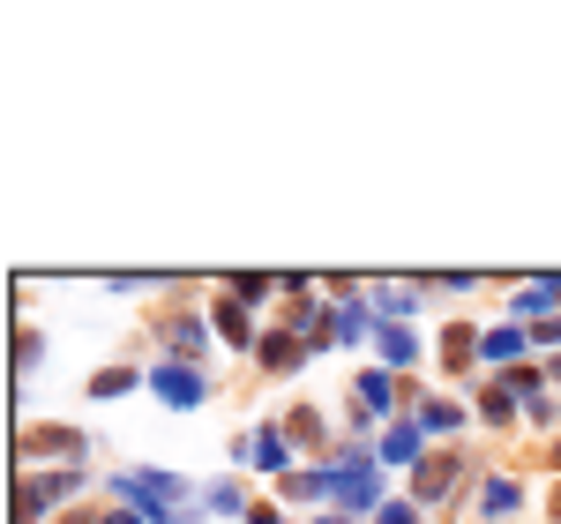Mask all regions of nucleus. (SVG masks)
Wrapping results in <instances>:
<instances>
[{"instance_id": "obj_13", "label": "nucleus", "mask_w": 561, "mask_h": 524, "mask_svg": "<svg viewBox=\"0 0 561 524\" xmlns=\"http://www.w3.org/2000/svg\"><path fill=\"white\" fill-rule=\"evenodd\" d=\"M389 397H397V390H389V375H359V405H367V412H382Z\"/></svg>"}, {"instance_id": "obj_26", "label": "nucleus", "mask_w": 561, "mask_h": 524, "mask_svg": "<svg viewBox=\"0 0 561 524\" xmlns=\"http://www.w3.org/2000/svg\"><path fill=\"white\" fill-rule=\"evenodd\" d=\"M60 524H90V517H60Z\"/></svg>"}, {"instance_id": "obj_24", "label": "nucleus", "mask_w": 561, "mask_h": 524, "mask_svg": "<svg viewBox=\"0 0 561 524\" xmlns=\"http://www.w3.org/2000/svg\"><path fill=\"white\" fill-rule=\"evenodd\" d=\"M554 472H561V442H554Z\"/></svg>"}, {"instance_id": "obj_9", "label": "nucleus", "mask_w": 561, "mask_h": 524, "mask_svg": "<svg viewBox=\"0 0 561 524\" xmlns=\"http://www.w3.org/2000/svg\"><path fill=\"white\" fill-rule=\"evenodd\" d=\"M457 420H465V412H457V405H442V397H427V405H420V428H427V435H449Z\"/></svg>"}, {"instance_id": "obj_22", "label": "nucleus", "mask_w": 561, "mask_h": 524, "mask_svg": "<svg viewBox=\"0 0 561 524\" xmlns=\"http://www.w3.org/2000/svg\"><path fill=\"white\" fill-rule=\"evenodd\" d=\"M248 524H285V517H277V510H248Z\"/></svg>"}, {"instance_id": "obj_16", "label": "nucleus", "mask_w": 561, "mask_h": 524, "mask_svg": "<svg viewBox=\"0 0 561 524\" xmlns=\"http://www.w3.org/2000/svg\"><path fill=\"white\" fill-rule=\"evenodd\" d=\"M382 360H389V367H404V360H412V338H404V330H382Z\"/></svg>"}, {"instance_id": "obj_11", "label": "nucleus", "mask_w": 561, "mask_h": 524, "mask_svg": "<svg viewBox=\"0 0 561 524\" xmlns=\"http://www.w3.org/2000/svg\"><path fill=\"white\" fill-rule=\"evenodd\" d=\"M479 502H486V517H502V510H517V480H486V494H479Z\"/></svg>"}, {"instance_id": "obj_15", "label": "nucleus", "mask_w": 561, "mask_h": 524, "mask_svg": "<svg viewBox=\"0 0 561 524\" xmlns=\"http://www.w3.org/2000/svg\"><path fill=\"white\" fill-rule=\"evenodd\" d=\"M90 390H98V397H121V390H135V367H105V375H98Z\"/></svg>"}, {"instance_id": "obj_17", "label": "nucleus", "mask_w": 561, "mask_h": 524, "mask_svg": "<svg viewBox=\"0 0 561 524\" xmlns=\"http://www.w3.org/2000/svg\"><path fill=\"white\" fill-rule=\"evenodd\" d=\"M248 449H255L262 465H285V435H255V442H248Z\"/></svg>"}, {"instance_id": "obj_10", "label": "nucleus", "mask_w": 561, "mask_h": 524, "mask_svg": "<svg viewBox=\"0 0 561 524\" xmlns=\"http://www.w3.org/2000/svg\"><path fill=\"white\" fill-rule=\"evenodd\" d=\"M330 472H285V502H307V494H322Z\"/></svg>"}, {"instance_id": "obj_25", "label": "nucleus", "mask_w": 561, "mask_h": 524, "mask_svg": "<svg viewBox=\"0 0 561 524\" xmlns=\"http://www.w3.org/2000/svg\"><path fill=\"white\" fill-rule=\"evenodd\" d=\"M554 517H561V487H554Z\"/></svg>"}, {"instance_id": "obj_28", "label": "nucleus", "mask_w": 561, "mask_h": 524, "mask_svg": "<svg viewBox=\"0 0 561 524\" xmlns=\"http://www.w3.org/2000/svg\"><path fill=\"white\" fill-rule=\"evenodd\" d=\"M554 375H561V360H554Z\"/></svg>"}, {"instance_id": "obj_21", "label": "nucleus", "mask_w": 561, "mask_h": 524, "mask_svg": "<svg viewBox=\"0 0 561 524\" xmlns=\"http://www.w3.org/2000/svg\"><path fill=\"white\" fill-rule=\"evenodd\" d=\"M375 524H420V517H412V510H382Z\"/></svg>"}, {"instance_id": "obj_8", "label": "nucleus", "mask_w": 561, "mask_h": 524, "mask_svg": "<svg viewBox=\"0 0 561 524\" xmlns=\"http://www.w3.org/2000/svg\"><path fill=\"white\" fill-rule=\"evenodd\" d=\"M382 457H389V465H412V457H420V428H389Z\"/></svg>"}, {"instance_id": "obj_12", "label": "nucleus", "mask_w": 561, "mask_h": 524, "mask_svg": "<svg viewBox=\"0 0 561 524\" xmlns=\"http://www.w3.org/2000/svg\"><path fill=\"white\" fill-rule=\"evenodd\" d=\"M165 338L187 352V345H203V322H195V315H165Z\"/></svg>"}, {"instance_id": "obj_2", "label": "nucleus", "mask_w": 561, "mask_h": 524, "mask_svg": "<svg viewBox=\"0 0 561 524\" xmlns=\"http://www.w3.org/2000/svg\"><path fill=\"white\" fill-rule=\"evenodd\" d=\"M330 494H337V502H352V510H375L382 480H375V465H359V457H352V465H337V472H330Z\"/></svg>"}, {"instance_id": "obj_1", "label": "nucleus", "mask_w": 561, "mask_h": 524, "mask_svg": "<svg viewBox=\"0 0 561 524\" xmlns=\"http://www.w3.org/2000/svg\"><path fill=\"white\" fill-rule=\"evenodd\" d=\"M180 502V480L173 472H128V510H142L150 524H165Z\"/></svg>"}, {"instance_id": "obj_3", "label": "nucleus", "mask_w": 561, "mask_h": 524, "mask_svg": "<svg viewBox=\"0 0 561 524\" xmlns=\"http://www.w3.org/2000/svg\"><path fill=\"white\" fill-rule=\"evenodd\" d=\"M457 472H465L457 457H420V465H412V494H420V502H442V494L457 487Z\"/></svg>"}, {"instance_id": "obj_5", "label": "nucleus", "mask_w": 561, "mask_h": 524, "mask_svg": "<svg viewBox=\"0 0 561 524\" xmlns=\"http://www.w3.org/2000/svg\"><path fill=\"white\" fill-rule=\"evenodd\" d=\"M15 457H76V428H31L15 435Z\"/></svg>"}, {"instance_id": "obj_4", "label": "nucleus", "mask_w": 561, "mask_h": 524, "mask_svg": "<svg viewBox=\"0 0 561 524\" xmlns=\"http://www.w3.org/2000/svg\"><path fill=\"white\" fill-rule=\"evenodd\" d=\"M203 390H210V383H203V375H195V367H158V397H165V405H203Z\"/></svg>"}, {"instance_id": "obj_18", "label": "nucleus", "mask_w": 561, "mask_h": 524, "mask_svg": "<svg viewBox=\"0 0 561 524\" xmlns=\"http://www.w3.org/2000/svg\"><path fill=\"white\" fill-rule=\"evenodd\" d=\"M486 352H494V360H510V352H524V330H494V338H486Z\"/></svg>"}, {"instance_id": "obj_23", "label": "nucleus", "mask_w": 561, "mask_h": 524, "mask_svg": "<svg viewBox=\"0 0 561 524\" xmlns=\"http://www.w3.org/2000/svg\"><path fill=\"white\" fill-rule=\"evenodd\" d=\"M539 293H547V307H554V300H561V277H547V285H539Z\"/></svg>"}, {"instance_id": "obj_6", "label": "nucleus", "mask_w": 561, "mask_h": 524, "mask_svg": "<svg viewBox=\"0 0 561 524\" xmlns=\"http://www.w3.org/2000/svg\"><path fill=\"white\" fill-rule=\"evenodd\" d=\"M255 352H262V367H270V375H293V367H300V352H307V345H300V338H293V330H277V338H262Z\"/></svg>"}, {"instance_id": "obj_14", "label": "nucleus", "mask_w": 561, "mask_h": 524, "mask_svg": "<svg viewBox=\"0 0 561 524\" xmlns=\"http://www.w3.org/2000/svg\"><path fill=\"white\" fill-rule=\"evenodd\" d=\"M472 330H449V338H442V360H449V367H465V360H472Z\"/></svg>"}, {"instance_id": "obj_20", "label": "nucleus", "mask_w": 561, "mask_h": 524, "mask_svg": "<svg viewBox=\"0 0 561 524\" xmlns=\"http://www.w3.org/2000/svg\"><path fill=\"white\" fill-rule=\"evenodd\" d=\"M98 524H150L142 510H113V517H98Z\"/></svg>"}, {"instance_id": "obj_27", "label": "nucleus", "mask_w": 561, "mask_h": 524, "mask_svg": "<svg viewBox=\"0 0 561 524\" xmlns=\"http://www.w3.org/2000/svg\"><path fill=\"white\" fill-rule=\"evenodd\" d=\"M322 524H345V517H322Z\"/></svg>"}, {"instance_id": "obj_7", "label": "nucleus", "mask_w": 561, "mask_h": 524, "mask_svg": "<svg viewBox=\"0 0 561 524\" xmlns=\"http://www.w3.org/2000/svg\"><path fill=\"white\" fill-rule=\"evenodd\" d=\"M217 330H225L232 345H255V322H248V307H240V300H225V307H217Z\"/></svg>"}, {"instance_id": "obj_19", "label": "nucleus", "mask_w": 561, "mask_h": 524, "mask_svg": "<svg viewBox=\"0 0 561 524\" xmlns=\"http://www.w3.org/2000/svg\"><path fill=\"white\" fill-rule=\"evenodd\" d=\"M479 412H486V420L502 428V420H510V390H486V397H479Z\"/></svg>"}]
</instances>
